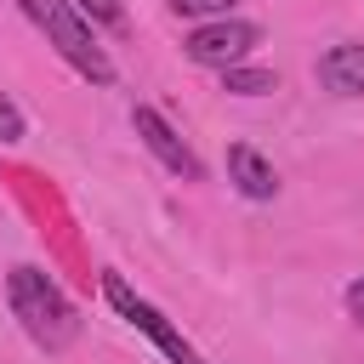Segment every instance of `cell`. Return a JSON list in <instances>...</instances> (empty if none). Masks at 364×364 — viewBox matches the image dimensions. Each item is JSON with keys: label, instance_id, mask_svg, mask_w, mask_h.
<instances>
[{"label": "cell", "instance_id": "cell-1", "mask_svg": "<svg viewBox=\"0 0 364 364\" xmlns=\"http://www.w3.org/2000/svg\"><path fill=\"white\" fill-rule=\"evenodd\" d=\"M6 296H11V313H17V324L28 330V341L34 347H46V353H63L74 336H80V313H74V301L40 273V267H11V279H6Z\"/></svg>", "mask_w": 364, "mask_h": 364}, {"label": "cell", "instance_id": "cell-2", "mask_svg": "<svg viewBox=\"0 0 364 364\" xmlns=\"http://www.w3.org/2000/svg\"><path fill=\"white\" fill-rule=\"evenodd\" d=\"M17 6L28 11V23L57 46V57H63L74 74H85L91 85H108V80H114V63H108V51L97 46L91 23L74 11V0H17Z\"/></svg>", "mask_w": 364, "mask_h": 364}, {"label": "cell", "instance_id": "cell-3", "mask_svg": "<svg viewBox=\"0 0 364 364\" xmlns=\"http://www.w3.org/2000/svg\"><path fill=\"white\" fill-rule=\"evenodd\" d=\"M102 296H108V307H114L119 318H131V324H136V330H142V336H148L171 364H205V358L193 353V341H188V336L159 313V307H148L142 296H131V284H125L119 273H102Z\"/></svg>", "mask_w": 364, "mask_h": 364}, {"label": "cell", "instance_id": "cell-4", "mask_svg": "<svg viewBox=\"0 0 364 364\" xmlns=\"http://www.w3.org/2000/svg\"><path fill=\"white\" fill-rule=\"evenodd\" d=\"M256 40H262L256 23H245V17H216V23H199V28L188 34V57L205 63V68H239V57H250Z\"/></svg>", "mask_w": 364, "mask_h": 364}, {"label": "cell", "instance_id": "cell-5", "mask_svg": "<svg viewBox=\"0 0 364 364\" xmlns=\"http://www.w3.org/2000/svg\"><path fill=\"white\" fill-rule=\"evenodd\" d=\"M131 125H136V136H142V148L165 165V171H176L182 182H199V159H193V148L176 136V125L159 114V108H148V102H136L131 108Z\"/></svg>", "mask_w": 364, "mask_h": 364}, {"label": "cell", "instance_id": "cell-6", "mask_svg": "<svg viewBox=\"0 0 364 364\" xmlns=\"http://www.w3.org/2000/svg\"><path fill=\"white\" fill-rule=\"evenodd\" d=\"M318 80H324V91H336V97H364V46H358V40L330 46V51L318 57Z\"/></svg>", "mask_w": 364, "mask_h": 364}, {"label": "cell", "instance_id": "cell-7", "mask_svg": "<svg viewBox=\"0 0 364 364\" xmlns=\"http://www.w3.org/2000/svg\"><path fill=\"white\" fill-rule=\"evenodd\" d=\"M228 176H233V188H239L245 199H273V193H279L273 165H267L256 148H245V142H233V148H228Z\"/></svg>", "mask_w": 364, "mask_h": 364}, {"label": "cell", "instance_id": "cell-8", "mask_svg": "<svg viewBox=\"0 0 364 364\" xmlns=\"http://www.w3.org/2000/svg\"><path fill=\"white\" fill-rule=\"evenodd\" d=\"M273 85H279V74H273V68H222V91L262 97V91H273Z\"/></svg>", "mask_w": 364, "mask_h": 364}, {"label": "cell", "instance_id": "cell-9", "mask_svg": "<svg viewBox=\"0 0 364 364\" xmlns=\"http://www.w3.org/2000/svg\"><path fill=\"white\" fill-rule=\"evenodd\" d=\"M228 6H233V0H171V11H176V17H210V23H216V17H228Z\"/></svg>", "mask_w": 364, "mask_h": 364}, {"label": "cell", "instance_id": "cell-10", "mask_svg": "<svg viewBox=\"0 0 364 364\" xmlns=\"http://www.w3.org/2000/svg\"><path fill=\"white\" fill-rule=\"evenodd\" d=\"M74 11H80V17H97V23H125L119 0H74Z\"/></svg>", "mask_w": 364, "mask_h": 364}, {"label": "cell", "instance_id": "cell-11", "mask_svg": "<svg viewBox=\"0 0 364 364\" xmlns=\"http://www.w3.org/2000/svg\"><path fill=\"white\" fill-rule=\"evenodd\" d=\"M0 142H23V114L11 97H0Z\"/></svg>", "mask_w": 364, "mask_h": 364}, {"label": "cell", "instance_id": "cell-12", "mask_svg": "<svg viewBox=\"0 0 364 364\" xmlns=\"http://www.w3.org/2000/svg\"><path fill=\"white\" fill-rule=\"evenodd\" d=\"M347 313H353V324H364V279L347 284Z\"/></svg>", "mask_w": 364, "mask_h": 364}]
</instances>
